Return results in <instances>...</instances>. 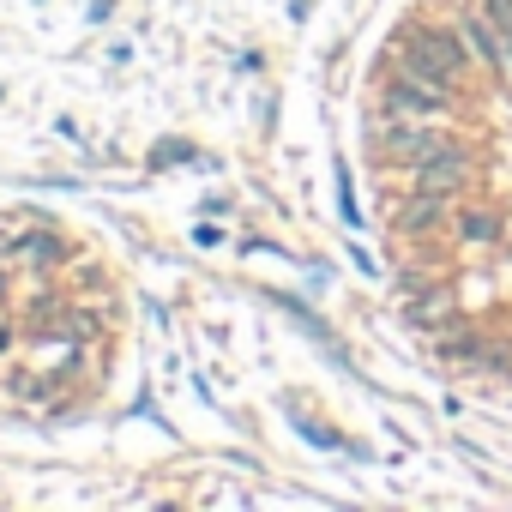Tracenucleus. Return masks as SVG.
<instances>
[{"instance_id": "obj_7", "label": "nucleus", "mask_w": 512, "mask_h": 512, "mask_svg": "<svg viewBox=\"0 0 512 512\" xmlns=\"http://www.w3.org/2000/svg\"><path fill=\"white\" fill-rule=\"evenodd\" d=\"M476 13H482L500 37H512V0H476Z\"/></svg>"}, {"instance_id": "obj_1", "label": "nucleus", "mask_w": 512, "mask_h": 512, "mask_svg": "<svg viewBox=\"0 0 512 512\" xmlns=\"http://www.w3.org/2000/svg\"><path fill=\"white\" fill-rule=\"evenodd\" d=\"M470 43H464V31L458 25H416V31H404L398 43H392V67L398 73H416V79H428V85H458L464 73H470Z\"/></svg>"}, {"instance_id": "obj_8", "label": "nucleus", "mask_w": 512, "mask_h": 512, "mask_svg": "<svg viewBox=\"0 0 512 512\" xmlns=\"http://www.w3.org/2000/svg\"><path fill=\"white\" fill-rule=\"evenodd\" d=\"M7 338H13V332H7V320H0V350H7Z\"/></svg>"}, {"instance_id": "obj_3", "label": "nucleus", "mask_w": 512, "mask_h": 512, "mask_svg": "<svg viewBox=\"0 0 512 512\" xmlns=\"http://www.w3.org/2000/svg\"><path fill=\"white\" fill-rule=\"evenodd\" d=\"M446 145H458V139L446 127H434V121H380V157L398 163V169H416Z\"/></svg>"}, {"instance_id": "obj_5", "label": "nucleus", "mask_w": 512, "mask_h": 512, "mask_svg": "<svg viewBox=\"0 0 512 512\" xmlns=\"http://www.w3.org/2000/svg\"><path fill=\"white\" fill-rule=\"evenodd\" d=\"M410 181H416V187H434V193H452V187H464V181H470V157H464V145H446V151H434L428 163H416V169H410Z\"/></svg>"}, {"instance_id": "obj_4", "label": "nucleus", "mask_w": 512, "mask_h": 512, "mask_svg": "<svg viewBox=\"0 0 512 512\" xmlns=\"http://www.w3.org/2000/svg\"><path fill=\"white\" fill-rule=\"evenodd\" d=\"M446 217H452V193H434V187H416L410 199L392 205V229H404V235H422V229H434Z\"/></svg>"}, {"instance_id": "obj_6", "label": "nucleus", "mask_w": 512, "mask_h": 512, "mask_svg": "<svg viewBox=\"0 0 512 512\" xmlns=\"http://www.w3.org/2000/svg\"><path fill=\"white\" fill-rule=\"evenodd\" d=\"M458 241H470V247L500 241V217L494 211H458Z\"/></svg>"}, {"instance_id": "obj_2", "label": "nucleus", "mask_w": 512, "mask_h": 512, "mask_svg": "<svg viewBox=\"0 0 512 512\" xmlns=\"http://www.w3.org/2000/svg\"><path fill=\"white\" fill-rule=\"evenodd\" d=\"M452 91L446 85H428V79H416V73H386L380 79V121H434V127H446L452 121Z\"/></svg>"}]
</instances>
